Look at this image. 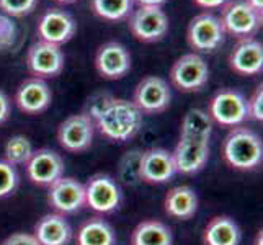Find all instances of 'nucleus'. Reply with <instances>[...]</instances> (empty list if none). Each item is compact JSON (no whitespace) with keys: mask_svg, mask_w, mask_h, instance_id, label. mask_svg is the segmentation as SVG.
<instances>
[{"mask_svg":"<svg viewBox=\"0 0 263 245\" xmlns=\"http://www.w3.org/2000/svg\"><path fill=\"white\" fill-rule=\"evenodd\" d=\"M26 177L33 185L49 188L54 181L64 177V159L52 149H38L25 163Z\"/></svg>","mask_w":263,"mask_h":245,"instance_id":"obj_12","label":"nucleus"},{"mask_svg":"<svg viewBox=\"0 0 263 245\" xmlns=\"http://www.w3.org/2000/svg\"><path fill=\"white\" fill-rule=\"evenodd\" d=\"M165 213L180 221H188L198 211V195L192 186L180 185L172 188L165 196Z\"/></svg>","mask_w":263,"mask_h":245,"instance_id":"obj_21","label":"nucleus"},{"mask_svg":"<svg viewBox=\"0 0 263 245\" xmlns=\"http://www.w3.org/2000/svg\"><path fill=\"white\" fill-rule=\"evenodd\" d=\"M10 110H12L10 98L7 97L5 92L0 90V124H4L10 118Z\"/></svg>","mask_w":263,"mask_h":245,"instance_id":"obj_35","label":"nucleus"},{"mask_svg":"<svg viewBox=\"0 0 263 245\" xmlns=\"http://www.w3.org/2000/svg\"><path fill=\"white\" fill-rule=\"evenodd\" d=\"M56 2H59V4H72V2H76V0H56Z\"/></svg>","mask_w":263,"mask_h":245,"instance_id":"obj_39","label":"nucleus"},{"mask_svg":"<svg viewBox=\"0 0 263 245\" xmlns=\"http://www.w3.org/2000/svg\"><path fill=\"white\" fill-rule=\"evenodd\" d=\"M222 159L234 170H255L263 160L261 138L255 131L243 126L232 128L222 142Z\"/></svg>","mask_w":263,"mask_h":245,"instance_id":"obj_2","label":"nucleus"},{"mask_svg":"<svg viewBox=\"0 0 263 245\" xmlns=\"http://www.w3.org/2000/svg\"><path fill=\"white\" fill-rule=\"evenodd\" d=\"M134 0H92V8L97 16L108 22H120L133 13Z\"/></svg>","mask_w":263,"mask_h":245,"instance_id":"obj_26","label":"nucleus"},{"mask_svg":"<svg viewBox=\"0 0 263 245\" xmlns=\"http://www.w3.org/2000/svg\"><path fill=\"white\" fill-rule=\"evenodd\" d=\"M231 69L239 76H257L263 69V44L252 38L239 40L229 56Z\"/></svg>","mask_w":263,"mask_h":245,"instance_id":"obj_19","label":"nucleus"},{"mask_svg":"<svg viewBox=\"0 0 263 245\" xmlns=\"http://www.w3.org/2000/svg\"><path fill=\"white\" fill-rule=\"evenodd\" d=\"M174 235L167 224L156 219L142 221L131 234V245H172Z\"/></svg>","mask_w":263,"mask_h":245,"instance_id":"obj_24","label":"nucleus"},{"mask_svg":"<svg viewBox=\"0 0 263 245\" xmlns=\"http://www.w3.org/2000/svg\"><path fill=\"white\" fill-rule=\"evenodd\" d=\"M141 150H131L121 159L120 162V178L128 185H136L139 178V160H141Z\"/></svg>","mask_w":263,"mask_h":245,"instance_id":"obj_28","label":"nucleus"},{"mask_svg":"<svg viewBox=\"0 0 263 245\" xmlns=\"http://www.w3.org/2000/svg\"><path fill=\"white\" fill-rule=\"evenodd\" d=\"M52 102V92L46 80L31 77L23 80L15 92V103L26 115H40L46 111Z\"/></svg>","mask_w":263,"mask_h":245,"instance_id":"obj_18","label":"nucleus"},{"mask_svg":"<svg viewBox=\"0 0 263 245\" xmlns=\"http://www.w3.org/2000/svg\"><path fill=\"white\" fill-rule=\"evenodd\" d=\"M208 115L224 128H237L249 118L247 98L234 88H222L211 98Z\"/></svg>","mask_w":263,"mask_h":245,"instance_id":"obj_5","label":"nucleus"},{"mask_svg":"<svg viewBox=\"0 0 263 245\" xmlns=\"http://www.w3.org/2000/svg\"><path fill=\"white\" fill-rule=\"evenodd\" d=\"M48 203L58 214H74L85 206V185L72 177H61L49 186Z\"/></svg>","mask_w":263,"mask_h":245,"instance_id":"obj_13","label":"nucleus"},{"mask_svg":"<svg viewBox=\"0 0 263 245\" xmlns=\"http://www.w3.org/2000/svg\"><path fill=\"white\" fill-rule=\"evenodd\" d=\"M242 232L239 224L229 216H216L206 224L203 232L204 245H239Z\"/></svg>","mask_w":263,"mask_h":245,"instance_id":"obj_22","label":"nucleus"},{"mask_svg":"<svg viewBox=\"0 0 263 245\" xmlns=\"http://www.w3.org/2000/svg\"><path fill=\"white\" fill-rule=\"evenodd\" d=\"M257 245H261V231L257 234Z\"/></svg>","mask_w":263,"mask_h":245,"instance_id":"obj_40","label":"nucleus"},{"mask_svg":"<svg viewBox=\"0 0 263 245\" xmlns=\"http://www.w3.org/2000/svg\"><path fill=\"white\" fill-rule=\"evenodd\" d=\"M172 92L167 80L157 76L144 77L134 88L131 102L142 115H157L170 106Z\"/></svg>","mask_w":263,"mask_h":245,"instance_id":"obj_11","label":"nucleus"},{"mask_svg":"<svg viewBox=\"0 0 263 245\" xmlns=\"http://www.w3.org/2000/svg\"><path fill=\"white\" fill-rule=\"evenodd\" d=\"M95 136V123L87 113L70 115L58 128L59 146L72 154H80L90 149Z\"/></svg>","mask_w":263,"mask_h":245,"instance_id":"obj_6","label":"nucleus"},{"mask_svg":"<svg viewBox=\"0 0 263 245\" xmlns=\"http://www.w3.org/2000/svg\"><path fill=\"white\" fill-rule=\"evenodd\" d=\"M177 175L172 152L162 147H152L141 154L139 178L144 183L162 185Z\"/></svg>","mask_w":263,"mask_h":245,"instance_id":"obj_14","label":"nucleus"},{"mask_svg":"<svg viewBox=\"0 0 263 245\" xmlns=\"http://www.w3.org/2000/svg\"><path fill=\"white\" fill-rule=\"evenodd\" d=\"M36 31H38L41 41L61 46L72 40V36L77 31V23L67 12L61 10V8H51L40 18Z\"/></svg>","mask_w":263,"mask_h":245,"instance_id":"obj_17","label":"nucleus"},{"mask_svg":"<svg viewBox=\"0 0 263 245\" xmlns=\"http://www.w3.org/2000/svg\"><path fill=\"white\" fill-rule=\"evenodd\" d=\"M224 30L219 18L213 13H199L186 28V41L193 52H214L224 43Z\"/></svg>","mask_w":263,"mask_h":245,"instance_id":"obj_8","label":"nucleus"},{"mask_svg":"<svg viewBox=\"0 0 263 245\" xmlns=\"http://www.w3.org/2000/svg\"><path fill=\"white\" fill-rule=\"evenodd\" d=\"M33 235L40 245H69L72 240V228L66 216L51 213L36 222Z\"/></svg>","mask_w":263,"mask_h":245,"instance_id":"obj_20","label":"nucleus"},{"mask_svg":"<svg viewBox=\"0 0 263 245\" xmlns=\"http://www.w3.org/2000/svg\"><path fill=\"white\" fill-rule=\"evenodd\" d=\"M2 245H40L33 234L28 232H16L7 237Z\"/></svg>","mask_w":263,"mask_h":245,"instance_id":"obj_34","label":"nucleus"},{"mask_svg":"<svg viewBox=\"0 0 263 245\" xmlns=\"http://www.w3.org/2000/svg\"><path fill=\"white\" fill-rule=\"evenodd\" d=\"M170 80L180 92H199L210 80V67L201 54L186 52L174 62L170 69Z\"/></svg>","mask_w":263,"mask_h":245,"instance_id":"obj_3","label":"nucleus"},{"mask_svg":"<svg viewBox=\"0 0 263 245\" xmlns=\"http://www.w3.org/2000/svg\"><path fill=\"white\" fill-rule=\"evenodd\" d=\"M246 2L253 8V10H257L258 13H261V10H263V0H246Z\"/></svg>","mask_w":263,"mask_h":245,"instance_id":"obj_38","label":"nucleus"},{"mask_svg":"<svg viewBox=\"0 0 263 245\" xmlns=\"http://www.w3.org/2000/svg\"><path fill=\"white\" fill-rule=\"evenodd\" d=\"M33 152H34V149L31 146V141L22 134H16V136H12V138L8 139L5 144L4 160L12 163V165H15V167L25 165V163L30 160Z\"/></svg>","mask_w":263,"mask_h":245,"instance_id":"obj_27","label":"nucleus"},{"mask_svg":"<svg viewBox=\"0 0 263 245\" xmlns=\"http://www.w3.org/2000/svg\"><path fill=\"white\" fill-rule=\"evenodd\" d=\"M247 116L253 121H263V85H258L247 100Z\"/></svg>","mask_w":263,"mask_h":245,"instance_id":"obj_32","label":"nucleus"},{"mask_svg":"<svg viewBox=\"0 0 263 245\" xmlns=\"http://www.w3.org/2000/svg\"><path fill=\"white\" fill-rule=\"evenodd\" d=\"M174 165L177 174L181 175H196L210 160V142L193 141V139H181L172 152Z\"/></svg>","mask_w":263,"mask_h":245,"instance_id":"obj_16","label":"nucleus"},{"mask_svg":"<svg viewBox=\"0 0 263 245\" xmlns=\"http://www.w3.org/2000/svg\"><path fill=\"white\" fill-rule=\"evenodd\" d=\"M221 10L219 22L226 34L235 38H252L261 26V13L246 2V0H228Z\"/></svg>","mask_w":263,"mask_h":245,"instance_id":"obj_4","label":"nucleus"},{"mask_svg":"<svg viewBox=\"0 0 263 245\" xmlns=\"http://www.w3.org/2000/svg\"><path fill=\"white\" fill-rule=\"evenodd\" d=\"M139 7H162L167 0H134Z\"/></svg>","mask_w":263,"mask_h":245,"instance_id":"obj_37","label":"nucleus"},{"mask_svg":"<svg viewBox=\"0 0 263 245\" xmlns=\"http://www.w3.org/2000/svg\"><path fill=\"white\" fill-rule=\"evenodd\" d=\"M36 5H38V0H0V10L7 16L30 15Z\"/></svg>","mask_w":263,"mask_h":245,"instance_id":"obj_30","label":"nucleus"},{"mask_svg":"<svg viewBox=\"0 0 263 245\" xmlns=\"http://www.w3.org/2000/svg\"><path fill=\"white\" fill-rule=\"evenodd\" d=\"M228 0H195V4L206 10H213V8H221Z\"/></svg>","mask_w":263,"mask_h":245,"instance_id":"obj_36","label":"nucleus"},{"mask_svg":"<svg viewBox=\"0 0 263 245\" xmlns=\"http://www.w3.org/2000/svg\"><path fill=\"white\" fill-rule=\"evenodd\" d=\"M16 38L15 23L10 20V16L0 15V49H7L13 46Z\"/></svg>","mask_w":263,"mask_h":245,"instance_id":"obj_31","label":"nucleus"},{"mask_svg":"<svg viewBox=\"0 0 263 245\" xmlns=\"http://www.w3.org/2000/svg\"><path fill=\"white\" fill-rule=\"evenodd\" d=\"M113 98L115 97L110 95V93H97V95H93L92 98H90V102H88V111H87V115L95 121L97 118L105 111V108L111 103Z\"/></svg>","mask_w":263,"mask_h":245,"instance_id":"obj_33","label":"nucleus"},{"mask_svg":"<svg viewBox=\"0 0 263 245\" xmlns=\"http://www.w3.org/2000/svg\"><path fill=\"white\" fill-rule=\"evenodd\" d=\"M133 36L142 43H157L168 31V18L162 7H139L128 18Z\"/></svg>","mask_w":263,"mask_h":245,"instance_id":"obj_10","label":"nucleus"},{"mask_svg":"<svg viewBox=\"0 0 263 245\" xmlns=\"http://www.w3.org/2000/svg\"><path fill=\"white\" fill-rule=\"evenodd\" d=\"M77 245H116V234L103 217H90L77 231Z\"/></svg>","mask_w":263,"mask_h":245,"instance_id":"obj_25","label":"nucleus"},{"mask_svg":"<svg viewBox=\"0 0 263 245\" xmlns=\"http://www.w3.org/2000/svg\"><path fill=\"white\" fill-rule=\"evenodd\" d=\"M123 193L110 175H93L85 183V206L100 214H111L121 206Z\"/></svg>","mask_w":263,"mask_h":245,"instance_id":"obj_7","label":"nucleus"},{"mask_svg":"<svg viewBox=\"0 0 263 245\" xmlns=\"http://www.w3.org/2000/svg\"><path fill=\"white\" fill-rule=\"evenodd\" d=\"M95 69L108 80H120L131 70V54L121 43L108 41L95 54Z\"/></svg>","mask_w":263,"mask_h":245,"instance_id":"obj_15","label":"nucleus"},{"mask_svg":"<svg viewBox=\"0 0 263 245\" xmlns=\"http://www.w3.org/2000/svg\"><path fill=\"white\" fill-rule=\"evenodd\" d=\"M18 181H20V177H18L16 167L4 159L0 160V199L10 196L16 190Z\"/></svg>","mask_w":263,"mask_h":245,"instance_id":"obj_29","label":"nucleus"},{"mask_svg":"<svg viewBox=\"0 0 263 245\" xmlns=\"http://www.w3.org/2000/svg\"><path fill=\"white\" fill-rule=\"evenodd\" d=\"M213 134V120L201 108L188 110L180 124V138L210 142Z\"/></svg>","mask_w":263,"mask_h":245,"instance_id":"obj_23","label":"nucleus"},{"mask_svg":"<svg viewBox=\"0 0 263 245\" xmlns=\"http://www.w3.org/2000/svg\"><path fill=\"white\" fill-rule=\"evenodd\" d=\"M142 116L138 106L129 100L113 98L105 111L93 121L95 131L111 142H128L141 131Z\"/></svg>","mask_w":263,"mask_h":245,"instance_id":"obj_1","label":"nucleus"},{"mask_svg":"<svg viewBox=\"0 0 263 245\" xmlns=\"http://www.w3.org/2000/svg\"><path fill=\"white\" fill-rule=\"evenodd\" d=\"M66 64L64 51L58 44L48 41H36L26 52V67L34 77L52 79L58 77Z\"/></svg>","mask_w":263,"mask_h":245,"instance_id":"obj_9","label":"nucleus"}]
</instances>
